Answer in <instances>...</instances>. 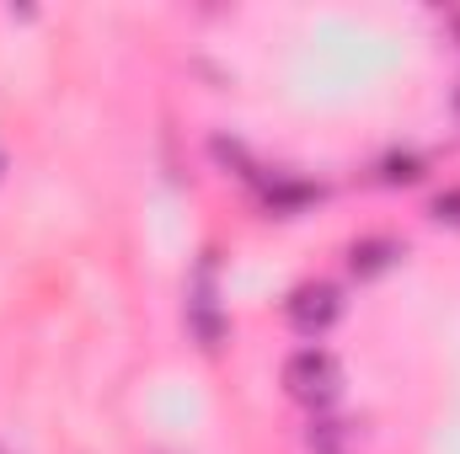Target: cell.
I'll return each instance as SVG.
<instances>
[{"instance_id": "cell-1", "label": "cell", "mask_w": 460, "mask_h": 454, "mask_svg": "<svg viewBox=\"0 0 460 454\" xmlns=\"http://www.w3.org/2000/svg\"><path fill=\"white\" fill-rule=\"evenodd\" d=\"M284 385H289V396H300V401H327V396L338 390V363H332V353H322V347L289 353Z\"/></svg>"}, {"instance_id": "cell-2", "label": "cell", "mask_w": 460, "mask_h": 454, "mask_svg": "<svg viewBox=\"0 0 460 454\" xmlns=\"http://www.w3.org/2000/svg\"><path fill=\"white\" fill-rule=\"evenodd\" d=\"M338 310H343V300H338L332 284H305V289L289 294V321H295V332H305V337L327 332V327L338 321Z\"/></svg>"}, {"instance_id": "cell-3", "label": "cell", "mask_w": 460, "mask_h": 454, "mask_svg": "<svg viewBox=\"0 0 460 454\" xmlns=\"http://www.w3.org/2000/svg\"><path fill=\"white\" fill-rule=\"evenodd\" d=\"M188 321H193V332L204 337V347H220L226 321H220V305H215V289H209V267L199 273V289H193V300H188Z\"/></svg>"}, {"instance_id": "cell-4", "label": "cell", "mask_w": 460, "mask_h": 454, "mask_svg": "<svg viewBox=\"0 0 460 454\" xmlns=\"http://www.w3.org/2000/svg\"><path fill=\"white\" fill-rule=\"evenodd\" d=\"M396 257H402V246H396V240H385V235H369V240H353V251H348V267L369 278V273H385Z\"/></svg>"}, {"instance_id": "cell-5", "label": "cell", "mask_w": 460, "mask_h": 454, "mask_svg": "<svg viewBox=\"0 0 460 454\" xmlns=\"http://www.w3.org/2000/svg\"><path fill=\"white\" fill-rule=\"evenodd\" d=\"M380 177H385V182H418V177H423V161H418V155H385V161H380Z\"/></svg>"}, {"instance_id": "cell-6", "label": "cell", "mask_w": 460, "mask_h": 454, "mask_svg": "<svg viewBox=\"0 0 460 454\" xmlns=\"http://www.w3.org/2000/svg\"><path fill=\"white\" fill-rule=\"evenodd\" d=\"M434 220L460 225V188H450V193H439V198H434Z\"/></svg>"}, {"instance_id": "cell-7", "label": "cell", "mask_w": 460, "mask_h": 454, "mask_svg": "<svg viewBox=\"0 0 460 454\" xmlns=\"http://www.w3.org/2000/svg\"><path fill=\"white\" fill-rule=\"evenodd\" d=\"M311 439H316L322 450H343V423H322V428H316Z\"/></svg>"}, {"instance_id": "cell-8", "label": "cell", "mask_w": 460, "mask_h": 454, "mask_svg": "<svg viewBox=\"0 0 460 454\" xmlns=\"http://www.w3.org/2000/svg\"><path fill=\"white\" fill-rule=\"evenodd\" d=\"M450 27H456V38H460V11H450Z\"/></svg>"}, {"instance_id": "cell-9", "label": "cell", "mask_w": 460, "mask_h": 454, "mask_svg": "<svg viewBox=\"0 0 460 454\" xmlns=\"http://www.w3.org/2000/svg\"><path fill=\"white\" fill-rule=\"evenodd\" d=\"M456 113H460V92H456Z\"/></svg>"}]
</instances>
